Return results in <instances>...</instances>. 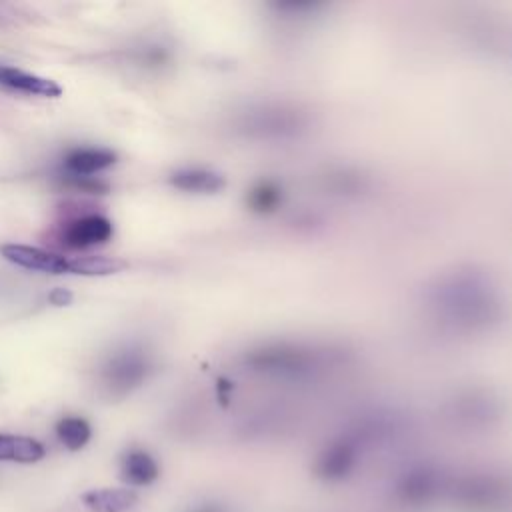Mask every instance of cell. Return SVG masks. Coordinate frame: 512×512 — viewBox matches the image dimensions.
I'll use <instances>...</instances> for the list:
<instances>
[{
	"label": "cell",
	"mask_w": 512,
	"mask_h": 512,
	"mask_svg": "<svg viewBox=\"0 0 512 512\" xmlns=\"http://www.w3.org/2000/svg\"><path fill=\"white\" fill-rule=\"evenodd\" d=\"M172 182L182 190H214L220 186L218 178L206 172H180Z\"/></svg>",
	"instance_id": "cell-18"
},
{
	"label": "cell",
	"mask_w": 512,
	"mask_h": 512,
	"mask_svg": "<svg viewBox=\"0 0 512 512\" xmlns=\"http://www.w3.org/2000/svg\"><path fill=\"white\" fill-rule=\"evenodd\" d=\"M156 460L142 450L128 452L122 462V478L132 486H146L158 478Z\"/></svg>",
	"instance_id": "cell-14"
},
{
	"label": "cell",
	"mask_w": 512,
	"mask_h": 512,
	"mask_svg": "<svg viewBox=\"0 0 512 512\" xmlns=\"http://www.w3.org/2000/svg\"><path fill=\"white\" fill-rule=\"evenodd\" d=\"M362 442L354 432L332 440L316 460V474L328 482L344 480L358 464Z\"/></svg>",
	"instance_id": "cell-6"
},
{
	"label": "cell",
	"mask_w": 512,
	"mask_h": 512,
	"mask_svg": "<svg viewBox=\"0 0 512 512\" xmlns=\"http://www.w3.org/2000/svg\"><path fill=\"white\" fill-rule=\"evenodd\" d=\"M82 502L92 512H128L138 496L128 488H100L82 494Z\"/></svg>",
	"instance_id": "cell-11"
},
{
	"label": "cell",
	"mask_w": 512,
	"mask_h": 512,
	"mask_svg": "<svg viewBox=\"0 0 512 512\" xmlns=\"http://www.w3.org/2000/svg\"><path fill=\"white\" fill-rule=\"evenodd\" d=\"M346 364V352L330 344L272 342L246 356V366L262 376L282 380L312 378Z\"/></svg>",
	"instance_id": "cell-2"
},
{
	"label": "cell",
	"mask_w": 512,
	"mask_h": 512,
	"mask_svg": "<svg viewBox=\"0 0 512 512\" xmlns=\"http://www.w3.org/2000/svg\"><path fill=\"white\" fill-rule=\"evenodd\" d=\"M48 300L56 306H66L72 302V292L66 290V288H54L50 294H48Z\"/></svg>",
	"instance_id": "cell-20"
},
{
	"label": "cell",
	"mask_w": 512,
	"mask_h": 512,
	"mask_svg": "<svg viewBox=\"0 0 512 512\" xmlns=\"http://www.w3.org/2000/svg\"><path fill=\"white\" fill-rule=\"evenodd\" d=\"M446 496L468 512H502L512 502V486L490 472H472L450 478Z\"/></svg>",
	"instance_id": "cell-4"
},
{
	"label": "cell",
	"mask_w": 512,
	"mask_h": 512,
	"mask_svg": "<svg viewBox=\"0 0 512 512\" xmlns=\"http://www.w3.org/2000/svg\"><path fill=\"white\" fill-rule=\"evenodd\" d=\"M126 266L124 260L112 256H76L68 258V272L82 276H106L120 272Z\"/></svg>",
	"instance_id": "cell-16"
},
{
	"label": "cell",
	"mask_w": 512,
	"mask_h": 512,
	"mask_svg": "<svg viewBox=\"0 0 512 512\" xmlns=\"http://www.w3.org/2000/svg\"><path fill=\"white\" fill-rule=\"evenodd\" d=\"M0 82L8 88H14V90H20L26 94L46 96V98H56L62 92V88L54 80L26 74L22 70L8 68V66H0Z\"/></svg>",
	"instance_id": "cell-12"
},
{
	"label": "cell",
	"mask_w": 512,
	"mask_h": 512,
	"mask_svg": "<svg viewBox=\"0 0 512 512\" xmlns=\"http://www.w3.org/2000/svg\"><path fill=\"white\" fill-rule=\"evenodd\" d=\"M424 298L438 324L460 332L488 330L504 318L506 310L500 284L490 274L472 268L438 276Z\"/></svg>",
	"instance_id": "cell-1"
},
{
	"label": "cell",
	"mask_w": 512,
	"mask_h": 512,
	"mask_svg": "<svg viewBox=\"0 0 512 512\" xmlns=\"http://www.w3.org/2000/svg\"><path fill=\"white\" fill-rule=\"evenodd\" d=\"M56 434L68 450H80L90 440V424L84 418L68 416L56 424Z\"/></svg>",
	"instance_id": "cell-17"
},
{
	"label": "cell",
	"mask_w": 512,
	"mask_h": 512,
	"mask_svg": "<svg viewBox=\"0 0 512 512\" xmlns=\"http://www.w3.org/2000/svg\"><path fill=\"white\" fill-rule=\"evenodd\" d=\"M450 476L436 466L416 464L402 472L394 484L396 500L410 508H422L446 496Z\"/></svg>",
	"instance_id": "cell-5"
},
{
	"label": "cell",
	"mask_w": 512,
	"mask_h": 512,
	"mask_svg": "<svg viewBox=\"0 0 512 512\" xmlns=\"http://www.w3.org/2000/svg\"><path fill=\"white\" fill-rule=\"evenodd\" d=\"M112 236V222L104 216H84L64 230V244L70 248H88L102 244Z\"/></svg>",
	"instance_id": "cell-9"
},
{
	"label": "cell",
	"mask_w": 512,
	"mask_h": 512,
	"mask_svg": "<svg viewBox=\"0 0 512 512\" xmlns=\"http://www.w3.org/2000/svg\"><path fill=\"white\" fill-rule=\"evenodd\" d=\"M194 512H222V510L216 508V506H208V508H200V510H194Z\"/></svg>",
	"instance_id": "cell-21"
},
{
	"label": "cell",
	"mask_w": 512,
	"mask_h": 512,
	"mask_svg": "<svg viewBox=\"0 0 512 512\" xmlns=\"http://www.w3.org/2000/svg\"><path fill=\"white\" fill-rule=\"evenodd\" d=\"M44 458V446L28 436L0 434V460L32 464Z\"/></svg>",
	"instance_id": "cell-13"
},
{
	"label": "cell",
	"mask_w": 512,
	"mask_h": 512,
	"mask_svg": "<svg viewBox=\"0 0 512 512\" xmlns=\"http://www.w3.org/2000/svg\"><path fill=\"white\" fill-rule=\"evenodd\" d=\"M116 156L108 150H94V148H82V150H74L66 156V168L70 174L74 176H86V174H94L98 170L108 168L110 164H114Z\"/></svg>",
	"instance_id": "cell-15"
},
{
	"label": "cell",
	"mask_w": 512,
	"mask_h": 512,
	"mask_svg": "<svg viewBox=\"0 0 512 512\" xmlns=\"http://www.w3.org/2000/svg\"><path fill=\"white\" fill-rule=\"evenodd\" d=\"M104 374L112 388L128 390L144 378L146 362L136 352H124V354H118L116 358H112V362L106 366Z\"/></svg>",
	"instance_id": "cell-10"
},
{
	"label": "cell",
	"mask_w": 512,
	"mask_h": 512,
	"mask_svg": "<svg viewBox=\"0 0 512 512\" xmlns=\"http://www.w3.org/2000/svg\"><path fill=\"white\" fill-rule=\"evenodd\" d=\"M498 414H500L498 404L486 394L482 396L466 394L456 398L450 406L452 420H456L460 426H466V428L490 426L498 418Z\"/></svg>",
	"instance_id": "cell-7"
},
{
	"label": "cell",
	"mask_w": 512,
	"mask_h": 512,
	"mask_svg": "<svg viewBox=\"0 0 512 512\" xmlns=\"http://www.w3.org/2000/svg\"><path fill=\"white\" fill-rule=\"evenodd\" d=\"M310 126V114L298 104L260 102L246 110L240 128L256 140H286L296 138Z\"/></svg>",
	"instance_id": "cell-3"
},
{
	"label": "cell",
	"mask_w": 512,
	"mask_h": 512,
	"mask_svg": "<svg viewBox=\"0 0 512 512\" xmlns=\"http://www.w3.org/2000/svg\"><path fill=\"white\" fill-rule=\"evenodd\" d=\"M64 184L68 188H74V190H80V192H88V194H106L108 192V184L102 182V180H96V178H90V176H66L64 178Z\"/></svg>",
	"instance_id": "cell-19"
},
{
	"label": "cell",
	"mask_w": 512,
	"mask_h": 512,
	"mask_svg": "<svg viewBox=\"0 0 512 512\" xmlns=\"http://www.w3.org/2000/svg\"><path fill=\"white\" fill-rule=\"evenodd\" d=\"M0 252L8 262L28 268V270H40V272H50V274L68 272V258L40 250V248H32V246H24V244H4L0 248Z\"/></svg>",
	"instance_id": "cell-8"
}]
</instances>
